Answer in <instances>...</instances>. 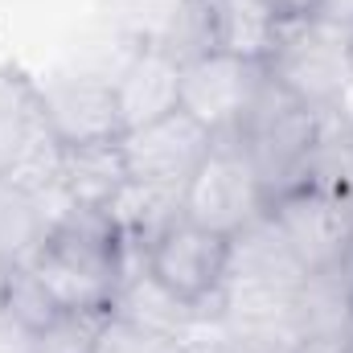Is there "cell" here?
I'll return each instance as SVG.
<instances>
[{
    "label": "cell",
    "instance_id": "obj_1",
    "mask_svg": "<svg viewBox=\"0 0 353 353\" xmlns=\"http://www.w3.org/2000/svg\"><path fill=\"white\" fill-rule=\"evenodd\" d=\"M128 259L132 255L107 210L70 205L62 218H54L29 267L37 271V279L54 292L62 308L111 312Z\"/></svg>",
    "mask_w": 353,
    "mask_h": 353
},
{
    "label": "cell",
    "instance_id": "obj_2",
    "mask_svg": "<svg viewBox=\"0 0 353 353\" xmlns=\"http://www.w3.org/2000/svg\"><path fill=\"white\" fill-rule=\"evenodd\" d=\"M0 176L41 197L50 218L70 210L62 189V144L50 132L41 83L17 66H0Z\"/></svg>",
    "mask_w": 353,
    "mask_h": 353
},
{
    "label": "cell",
    "instance_id": "obj_3",
    "mask_svg": "<svg viewBox=\"0 0 353 353\" xmlns=\"http://www.w3.org/2000/svg\"><path fill=\"white\" fill-rule=\"evenodd\" d=\"M316 128H321V111L292 99L263 70V83L255 90L251 107L243 111L239 128L230 132V140L247 152V161H251V169H255V176H259V185L267 193V205L279 193L300 189Z\"/></svg>",
    "mask_w": 353,
    "mask_h": 353
},
{
    "label": "cell",
    "instance_id": "obj_4",
    "mask_svg": "<svg viewBox=\"0 0 353 353\" xmlns=\"http://www.w3.org/2000/svg\"><path fill=\"white\" fill-rule=\"evenodd\" d=\"M353 29L333 25L325 17H283L275 50L267 54L263 70L312 111H329L350 79Z\"/></svg>",
    "mask_w": 353,
    "mask_h": 353
},
{
    "label": "cell",
    "instance_id": "obj_5",
    "mask_svg": "<svg viewBox=\"0 0 353 353\" xmlns=\"http://www.w3.org/2000/svg\"><path fill=\"white\" fill-rule=\"evenodd\" d=\"M259 214H267V193L247 161V152L230 136H218L210 157L201 161V169L185 181L181 218H189L222 239H234Z\"/></svg>",
    "mask_w": 353,
    "mask_h": 353
},
{
    "label": "cell",
    "instance_id": "obj_6",
    "mask_svg": "<svg viewBox=\"0 0 353 353\" xmlns=\"http://www.w3.org/2000/svg\"><path fill=\"white\" fill-rule=\"evenodd\" d=\"M144 267L185 304L197 308L201 321L214 316L218 296L226 288V267H230V239L176 218L173 226L144 251Z\"/></svg>",
    "mask_w": 353,
    "mask_h": 353
},
{
    "label": "cell",
    "instance_id": "obj_7",
    "mask_svg": "<svg viewBox=\"0 0 353 353\" xmlns=\"http://www.w3.org/2000/svg\"><path fill=\"white\" fill-rule=\"evenodd\" d=\"M267 214L292 243L304 271H329V267L353 263V205L341 197H329L321 189H288L279 193Z\"/></svg>",
    "mask_w": 353,
    "mask_h": 353
},
{
    "label": "cell",
    "instance_id": "obj_8",
    "mask_svg": "<svg viewBox=\"0 0 353 353\" xmlns=\"http://www.w3.org/2000/svg\"><path fill=\"white\" fill-rule=\"evenodd\" d=\"M300 283L230 275L210 321H218L226 333L247 341L255 353H296V345H300V321H296Z\"/></svg>",
    "mask_w": 353,
    "mask_h": 353
},
{
    "label": "cell",
    "instance_id": "obj_9",
    "mask_svg": "<svg viewBox=\"0 0 353 353\" xmlns=\"http://www.w3.org/2000/svg\"><path fill=\"white\" fill-rule=\"evenodd\" d=\"M214 132L201 128L189 111H169L161 119H148L140 128H128L119 136L123 161H128V176L140 185H169V189H185V181L201 169V161L214 148Z\"/></svg>",
    "mask_w": 353,
    "mask_h": 353
},
{
    "label": "cell",
    "instance_id": "obj_10",
    "mask_svg": "<svg viewBox=\"0 0 353 353\" xmlns=\"http://www.w3.org/2000/svg\"><path fill=\"white\" fill-rule=\"evenodd\" d=\"M263 83V62L210 50L181 66V111H189L214 136H230Z\"/></svg>",
    "mask_w": 353,
    "mask_h": 353
},
{
    "label": "cell",
    "instance_id": "obj_11",
    "mask_svg": "<svg viewBox=\"0 0 353 353\" xmlns=\"http://www.w3.org/2000/svg\"><path fill=\"white\" fill-rule=\"evenodd\" d=\"M41 103H46L50 132H54V140L62 148L123 136L115 83L107 74H99V70L54 74L50 83H41Z\"/></svg>",
    "mask_w": 353,
    "mask_h": 353
},
{
    "label": "cell",
    "instance_id": "obj_12",
    "mask_svg": "<svg viewBox=\"0 0 353 353\" xmlns=\"http://www.w3.org/2000/svg\"><path fill=\"white\" fill-rule=\"evenodd\" d=\"M111 83H115V99H119L123 132L181 107V62L157 46L132 50Z\"/></svg>",
    "mask_w": 353,
    "mask_h": 353
},
{
    "label": "cell",
    "instance_id": "obj_13",
    "mask_svg": "<svg viewBox=\"0 0 353 353\" xmlns=\"http://www.w3.org/2000/svg\"><path fill=\"white\" fill-rule=\"evenodd\" d=\"M111 312L123 316V321H132V325H140V329L176 337V341H185V337L201 325L197 308L185 304L181 296H173V292L144 267V259H128L123 283H119V292H115V300H111Z\"/></svg>",
    "mask_w": 353,
    "mask_h": 353
},
{
    "label": "cell",
    "instance_id": "obj_14",
    "mask_svg": "<svg viewBox=\"0 0 353 353\" xmlns=\"http://www.w3.org/2000/svg\"><path fill=\"white\" fill-rule=\"evenodd\" d=\"M128 181L132 176H128L119 140H94V144L62 148V189H66L70 205L107 210Z\"/></svg>",
    "mask_w": 353,
    "mask_h": 353
},
{
    "label": "cell",
    "instance_id": "obj_15",
    "mask_svg": "<svg viewBox=\"0 0 353 353\" xmlns=\"http://www.w3.org/2000/svg\"><path fill=\"white\" fill-rule=\"evenodd\" d=\"M181 193L185 189H169V185H140V181H128L119 189V197L107 205L128 255L144 259V251L173 226L181 218Z\"/></svg>",
    "mask_w": 353,
    "mask_h": 353
},
{
    "label": "cell",
    "instance_id": "obj_16",
    "mask_svg": "<svg viewBox=\"0 0 353 353\" xmlns=\"http://www.w3.org/2000/svg\"><path fill=\"white\" fill-rule=\"evenodd\" d=\"M214 50L247 62H267L283 29V12L271 0H214Z\"/></svg>",
    "mask_w": 353,
    "mask_h": 353
},
{
    "label": "cell",
    "instance_id": "obj_17",
    "mask_svg": "<svg viewBox=\"0 0 353 353\" xmlns=\"http://www.w3.org/2000/svg\"><path fill=\"white\" fill-rule=\"evenodd\" d=\"M230 275H239V279H283V283H300L308 271L296 259V251L283 239V230L275 226V218L271 214H259L251 226H243L230 239L226 279Z\"/></svg>",
    "mask_w": 353,
    "mask_h": 353
},
{
    "label": "cell",
    "instance_id": "obj_18",
    "mask_svg": "<svg viewBox=\"0 0 353 353\" xmlns=\"http://www.w3.org/2000/svg\"><path fill=\"white\" fill-rule=\"evenodd\" d=\"M300 185L321 189V193L353 205V123H345L333 111H321V128H316Z\"/></svg>",
    "mask_w": 353,
    "mask_h": 353
},
{
    "label": "cell",
    "instance_id": "obj_19",
    "mask_svg": "<svg viewBox=\"0 0 353 353\" xmlns=\"http://www.w3.org/2000/svg\"><path fill=\"white\" fill-rule=\"evenodd\" d=\"M50 210L29 189L0 176V267H21L33 259L50 230Z\"/></svg>",
    "mask_w": 353,
    "mask_h": 353
},
{
    "label": "cell",
    "instance_id": "obj_20",
    "mask_svg": "<svg viewBox=\"0 0 353 353\" xmlns=\"http://www.w3.org/2000/svg\"><path fill=\"white\" fill-rule=\"evenodd\" d=\"M62 312V304L54 300V292L37 279V271L29 263L21 267H4L0 275V316L12 321L29 341Z\"/></svg>",
    "mask_w": 353,
    "mask_h": 353
},
{
    "label": "cell",
    "instance_id": "obj_21",
    "mask_svg": "<svg viewBox=\"0 0 353 353\" xmlns=\"http://www.w3.org/2000/svg\"><path fill=\"white\" fill-rule=\"evenodd\" d=\"M181 0H99V25L123 46H161Z\"/></svg>",
    "mask_w": 353,
    "mask_h": 353
},
{
    "label": "cell",
    "instance_id": "obj_22",
    "mask_svg": "<svg viewBox=\"0 0 353 353\" xmlns=\"http://www.w3.org/2000/svg\"><path fill=\"white\" fill-rule=\"evenodd\" d=\"M107 312H87V308H62L29 345L33 353H90Z\"/></svg>",
    "mask_w": 353,
    "mask_h": 353
},
{
    "label": "cell",
    "instance_id": "obj_23",
    "mask_svg": "<svg viewBox=\"0 0 353 353\" xmlns=\"http://www.w3.org/2000/svg\"><path fill=\"white\" fill-rule=\"evenodd\" d=\"M90 353H181V341L165 337V333H152V329H140V325L107 312Z\"/></svg>",
    "mask_w": 353,
    "mask_h": 353
},
{
    "label": "cell",
    "instance_id": "obj_24",
    "mask_svg": "<svg viewBox=\"0 0 353 353\" xmlns=\"http://www.w3.org/2000/svg\"><path fill=\"white\" fill-rule=\"evenodd\" d=\"M181 353H255L247 341H239L234 333H226L218 321H201L185 341H181Z\"/></svg>",
    "mask_w": 353,
    "mask_h": 353
},
{
    "label": "cell",
    "instance_id": "obj_25",
    "mask_svg": "<svg viewBox=\"0 0 353 353\" xmlns=\"http://www.w3.org/2000/svg\"><path fill=\"white\" fill-rule=\"evenodd\" d=\"M271 4H275L283 17H312L325 0H271Z\"/></svg>",
    "mask_w": 353,
    "mask_h": 353
},
{
    "label": "cell",
    "instance_id": "obj_26",
    "mask_svg": "<svg viewBox=\"0 0 353 353\" xmlns=\"http://www.w3.org/2000/svg\"><path fill=\"white\" fill-rule=\"evenodd\" d=\"M0 275H4V267H0Z\"/></svg>",
    "mask_w": 353,
    "mask_h": 353
},
{
    "label": "cell",
    "instance_id": "obj_27",
    "mask_svg": "<svg viewBox=\"0 0 353 353\" xmlns=\"http://www.w3.org/2000/svg\"><path fill=\"white\" fill-rule=\"evenodd\" d=\"M350 353H353V350H350Z\"/></svg>",
    "mask_w": 353,
    "mask_h": 353
}]
</instances>
